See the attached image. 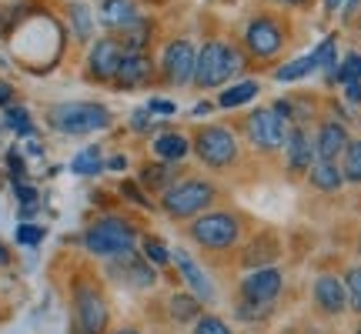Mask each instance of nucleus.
Masks as SVG:
<instances>
[{
    "label": "nucleus",
    "instance_id": "nucleus-1",
    "mask_svg": "<svg viewBox=\"0 0 361 334\" xmlns=\"http://www.w3.org/2000/svg\"><path fill=\"white\" fill-rule=\"evenodd\" d=\"M47 124L54 130H61V134H71V137H87V134H97V130L111 128V111L94 101L54 104L51 114H47Z\"/></svg>",
    "mask_w": 361,
    "mask_h": 334
},
{
    "label": "nucleus",
    "instance_id": "nucleus-2",
    "mask_svg": "<svg viewBox=\"0 0 361 334\" xmlns=\"http://www.w3.org/2000/svg\"><path fill=\"white\" fill-rule=\"evenodd\" d=\"M241 67H245V61L234 47L221 44V40H207L194 61V84L197 87H221L234 74H241Z\"/></svg>",
    "mask_w": 361,
    "mask_h": 334
},
{
    "label": "nucleus",
    "instance_id": "nucleus-3",
    "mask_svg": "<svg viewBox=\"0 0 361 334\" xmlns=\"http://www.w3.org/2000/svg\"><path fill=\"white\" fill-rule=\"evenodd\" d=\"M134 245H137V231L124 218H101L84 231V247L97 257L128 254V251H134Z\"/></svg>",
    "mask_w": 361,
    "mask_h": 334
},
{
    "label": "nucleus",
    "instance_id": "nucleus-4",
    "mask_svg": "<svg viewBox=\"0 0 361 334\" xmlns=\"http://www.w3.org/2000/svg\"><path fill=\"white\" fill-rule=\"evenodd\" d=\"M214 201V187L207 180H180L171 184L168 191L161 194V207L171 218H194V214H204V207Z\"/></svg>",
    "mask_w": 361,
    "mask_h": 334
},
{
    "label": "nucleus",
    "instance_id": "nucleus-5",
    "mask_svg": "<svg viewBox=\"0 0 361 334\" xmlns=\"http://www.w3.org/2000/svg\"><path fill=\"white\" fill-rule=\"evenodd\" d=\"M194 151H197V157H201L207 167L224 171L228 164L238 161V137H234V130L221 128V124H211V128L197 130V137H194Z\"/></svg>",
    "mask_w": 361,
    "mask_h": 334
},
{
    "label": "nucleus",
    "instance_id": "nucleus-6",
    "mask_svg": "<svg viewBox=\"0 0 361 334\" xmlns=\"http://www.w3.org/2000/svg\"><path fill=\"white\" fill-rule=\"evenodd\" d=\"M238 234H241L238 218L221 214V211H214V214H197V221L191 224V237L201 247H211V251H228V247L238 241Z\"/></svg>",
    "mask_w": 361,
    "mask_h": 334
},
{
    "label": "nucleus",
    "instance_id": "nucleus-7",
    "mask_svg": "<svg viewBox=\"0 0 361 334\" xmlns=\"http://www.w3.org/2000/svg\"><path fill=\"white\" fill-rule=\"evenodd\" d=\"M74 328H78V334L107 331V301L94 284H78L74 287Z\"/></svg>",
    "mask_w": 361,
    "mask_h": 334
},
{
    "label": "nucleus",
    "instance_id": "nucleus-8",
    "mask_svg": "<svg viewBox=\"0 0 361 334\" xmlns=\"http://www.w3.org/2000/svg\"><path fill=\"white\" fill-rule=\"evenodd\" d=\"M247 137L258 151H278L288 141V120L274 114V107H258L247 117Z\"/></svg>",
    "mask_w": 361,
    "mask_h": 334
},
{
    "label": "nucleus",
    "instance_id": "nucleus-9",
    "mask_svg": "<svg viewBox=\"0 0 361 334\" xmlns=\"http://www.w3.org/2000/svg\"><path fill=\"white\" fill-rule=\"evenodd\" d=\"M245 44L255 57H274L284 44V30L274 17H255L245 27Z\"/></svg>",
    "mask_w": 361,
    "mask_h": 334
},
{
    "label": "nucleus",
    "instance_id": "nucleus-10",
    "mask_svg": "<svg viewBox=\"0 0 361 334\" xmlns=\"http://www.w3.org/2000/svg\"><path fill=\"white\" fill-rule=\"evenodd\" d=\"M281 271L278 268H255L251 274H247L245 281H241V295H245L247 304H271L274 297L281 295Z\"/></svg>",
    "mask_w": 361,
    "mask_h": 334
},
{
    "label": "nucleus",
    "instance_id": "nucleus-11",
    "mask_svg": "<svg viewBox=\"0 0 361 334\" xmlns=\"http://www.w3.org/2000/svg\"><path fill=\"white\" fill-rule=\"evenodd\" d=\"M194 61H197V51H194L188 40H171L164 47V57H161V70L171 84H188L194 80Z\"/></svg>",
    "mask_w": 361,
    "mask_h": 334
},
{
    "label": "nucleus",
    "instance_id": "nucleus-12",
    "mask_svg": "<svg viewBox=\"0 0 361 334\" xmlns=\"http://www.w3.org/2000/svg\"><path fill=\"white\" fill-rule=\"evenodd\" d=\"M121 57H124V44H121V37H101L94 47H90V57H87L90 78L114 80L117 67H121Z\"/></svg>",
    "mask_w": 361,
    "mask_h": 334
},
{
    "label": "nucleus",
    "instance_id": "nucleus-13",
    "mask_svg": "<svg viewBox=\"0 0 361 334\" xmlns=\"http://www.w3.org/2000/svg\"><path fill=\"white\" fill-rule=\"evenodd\" d=\"M151 78V61L144 51H124L121 57V67L114 74V84L117 90H134V87H144Z\"/></svg>",
    "mask_w": 361,
    "mask_h": 334
},
{
    "label": "nucleus",
    "instance_id": "nucleus-14",
    "mask_svg": "<svg viewBox=\"0 0 361 334\" xmlns=\"http://www.w3.org/2000/svg\"><path fill=\"white\" fill-rule=\"evenodd\" d=\"M348 130L345 124H338V120H324L322 128H318V137H314V157L318 161H338V157L348 151Z\"/></svg>",
    "mask_w": 361,
    "mask_h": 334
},
{
    "label": "nucleus",
    "instance_id": "nucleus-15",
    "mask_svg": "<svg viewBox=\"0 0 361 334\" xmlns=\"http://www.w3.org/2000/svg\"><path fill=\"white\" fill-rule=\"evenodd\" d=\"M284 154H288V167L301 174L314 164V141L308 137L305 128H288V141H284Z\"/></svg>",
    "mask_w": 361,
    "mask_h": 334
},
{
    "label": "nucleus",
    "instance_id": "nucleus-16",
    "mask_svg": "<svg viewBox=\"0 0 361 334\" xmlns=\"http://www.w3.org/2000/svg\"><path fill=\"white\" fill-rule=\"evenodd\" d=\"M111 261H114L111 271H114L117 278H124L128 284H134V287H151V284H154V268H151L147 261H141L134 251L117 254V257H111Z\"/></svg>",
    "mask_w": 361,
    "mask_h": 334
},
{
    "label": "nucleus",
    "instance_id": "nucleus-17",
    "mask_svg": "<svg viewBox=\"0 0 361 334\" xmlns=\"http://www.w3.org/2000/svg\"><path fill=\"white\" fill-rule=\"evenodd\" d=\"M314 301H318V308L324 314H341L348 308V291H345V284L338 281L335 274H322L314 281Z\"/></svg>",
    "mask_w": 361,
    "mask_h": 334
},
{
    "label": "nucleus",
    "instance_id": "nucleus-18",
    "mask_svg": "<svg viewBox=\"0 0 361 334\" xmlns=\"http://www.w3.org/2000/svg\"><path fill=\"white\" fill-rule=\"evenodd\" d=\"M171 261L178 264V271L184 274V281L191 284V291L197 301H214V284H211V278H207L204 271L194 264V257L188 254V251H174L171 254Z\"/></svg>",
    "mask_w": 361,
    "mask_h": 334
},
{
    "label": "nucleus",
    "instance_id": "nucleus-19",
    "mask_svg": "<svg viewBox=\"0 0 361 334\" xmlns=\"http://www.w3.org/2000/svg\"><path fill=\"white\" fill-rule=\"evenodd\" d=\"M188 151H191V141L178 130H161L154 137V154L168 164H178L180 157H188Z\"/></svg>",
    "mask_w": 361,
    "mask_h": 334
},
{
    "label": "nucleus",
    "instance_id": "nucleus-20",
    "mask_svg": "<svg viewBox=\"0 0 361 334\" xmlns=\"http://www.w3.org/2000/svg\"><path fill=\"white\" fill-rule=\"evenodd\" d=\"M101 20L114 30H124L137 20V4L134 0H104L101 4Z\"/></svg>",
    "mask_w": 361,
    "mask_h": 334
},
{
    "label": "nucleus",
    "instance_id": "nucleus-21",
    "mask_svg": "<svg viewBox=\"0 0 361 334\" xmlns=\"http://www.w3.org/2000/svg\"><path fill=\"white\" fill-rule=\"evenodd\" d=\"M308 174H311V184L324 194H335L338 187L345 184V174H341V167H338L335 161H314V164L308 167Z\"/></svg>",
    "mask_w": 361,
    "mask_h": 334
},
{
    "label": "nucleus",
    "instance_id": "nucleus-22",
    "mask_svg": "<svg viewBox=\"0 0 361 334\" xmlns=\"http://www.w3.org/2000/svg\"><path fill=\"white\" fill-rule=\"evenodd\" d=\"M311 70H318V57H314V51L305 54V57H295V61H288L284 67H278V70H274V80H281V84H291V80L308 78Z\"/></svg>",
    "mask_w": 361,
    "mask_h": 334
},
{
    "label": "nucleus",
    "instance_id": "nucleus-23",
    "mask_svg": "<svg viewBox=\"0 0 361 334\" xmlns=\"http://www.w3.org/2000/svg\"><path fill=\"white\" fill-rule=\"evenodd\" d=\"M258 80H241V84H231V87H224L221 90V97H218V104L221 107H241V104H247V101H255L258 97Z\"/></svg>",
    "mask_w": 361,
    "mask_h": 334
},
{
    "label": "nucleus",
    "instance_id": "nucleus-24",
    "mask_svg": "<svg viewBox=\"0 0 361 334\" xmlns=\"http://www.w3.org/2000/svg\"><path fill=\"white\" fill-rule=\"evenodd\" d=\"M197 314H201V301L194 295H174L171 297V318L180 324L188 321H197Z\"/></svg>",
    "mask_w": 361,
    "mask_h": 334
},
{
    "label": "nucleus",
    "instance_id": "nucleus-25",
    "mask_svg": "<svg viewBox=\"0 0 361 334\" xmlns=\"http://www.w3.org/2000/svg\"><path fill=\"white\" fill-rule=\"evenodd\" d=\"M71 171H74V174H80V178H87V174H97V171H104L101 147L94 144V147H87V151H80V154L71 161Z\"/></svg>",
    "mask_w": 361,
    "mask_h": 334
},
{
    "label": "nucleus",
    "instance_id": "nucleus-26",
    "mask_svg": "<svg viewBox=\"0 0 361 334\" xmlns=\"http://www.w3.org/2000/svg\"><path fill=\"white\" fill-rule=\"evenodd\" d=\"M144 184H147V187H151V191H168L171 187V180H174V167L168 164V161H161V164H151L147 167V171H144Z\"/></svg>",
    "mask_w": 361,
    "mask_h": 334
},
{
    "label": "nucleus",
    "instance_id": "nucleus-27",
    "mask_svg": "<svg viewBox=\"0 0 361 334\" xmlns=\"http://www.w3.org/2000/svg\"><path fill=\"white\" fill-rule=\"evenodd\" d=\"M141 254H144V261L147 264H154V268H164L171 261V251H168V245L161 241V237H141Z\"/></svg>",
    "mask_w": 361,
    "mask_h": 334
},
{
    "label": "nucleus",
    "instance_id": "nucleus-28",
    "mask_svg": "<svg viewBox=\"0 0 361 334\" xmlns=\"http://www.w3.org/2000/svg\"><path fill=\"white\" fill-rule=\"evenodd\" d=\"M71 27H74L78 40H87L94 34V20H90V11L84 4H71Z\"/></svg>",
    "mask_w": 361,
    "mask_h": 334
},
{
    "label": "nucleus",
    "instance_id": "nucleus-29",
    "mask_svg": "<svg viewBox=\"0 0 361 334\" xmlns=\"http://www.w3.org/2000/svg\"><path fill=\"white\" fill-rule=\"evenodd\" d=\"M341 174H345V180H351V184H361V141H351L348 144Z\"/></svg>",
    "mask_w": 361,
    "mask_h": 334
},
{
    "label": "nucleus",
    "instance_id": "nucleus-30",
    "mask_svg": "<svg viewBox=\"0 0 361 334\" xmlns=\"http://www.w3.org/2000/svg\"><path fill=\"white\" fill-rule=\"evenodd\" d=\"M4 124L17 134H24L30 137L34 134V124H30V114H27V107H7V114H4Z\"/></svg>",
    "mask_w": 361,
    "mask_h": 334
},
{
    "label": "nucleus",
    "instance_id": "nucleus-31",
    "mask_svg": "<svg viewBox=\"0 0 361 334\" xmlns=\"http://www.w3.org/2000/svg\"><path fill=\"white\" fill-rule=\"evenodd\" d=\"M194 334H234L228 324L214 318V314H197V321H194Z\"/></svg>",
    "mask_w": 361,
    "mask_h": 334
},
{
    "label": "nucleus",
    "instance_id": "nucleus-32",
    "mask_svg": "<svg viewBox=\"0 0 361 334\" xmlns=\"http://www.w3.org/2000/svg\"><path fill=\"white\" fill-rule=\"evenodd\" d=\"M345 291H348V304L361 311V268H351L345 274Z\"/></svg>",
    "mask_w": 361,
    "mask_h": 334
},
{
    "label": "nucleus",
    "instance_id": "nucleus-33",
    "mask_svg": "<svg viewBox=\"0 0 361 334\" xmlns=\"http://www.w3.org/2000/svg\"><path fill=\"white\" fill-rule=\"evenodd\" d=\"M338 84H345V80H361V54H348V61L335 70Z\"/></svg>",
    "mask_w": 361,
    "mask_h": 334
},
{
    "label": "nucleus",
    "instance_id": "nucleus-34",
    "mask_svg": "<svg viewBox=\"0 0 361 334\" xmlns=\"http://www.w3.org/2000/svg\"><path fill=\"white\" fill-rule=\"evenodd\" d=\"M40 241H44V228H34V224H20V228H17V245L37 247Z\"/></svg>",
    "mask_w": 361,
    "mask_h": 334
},
{
    "label": "nucleus",
    "instance_id": "nucleus-35",
    "mask_svg": "<svg viewBox=\"0 0 361 334\" xmlns=\"http://www.w3.org/2000/svg\"><path fill=\"white\" fill-rule=\"evenodd\" d=\"M147 111L154 117H174L178 114V104L168 101V97H151V101H147Z\"/></svg>",
    "mask_w": 361,
    "mask_h": 334
},
{
    "label": "nucleus",
    "instance_id": "nucleus-36",
    "mask_svg": "<svg viewBox=\"0 0 361 334\" xmlns=\"http://www.w3.org/2000/svg\"><path fill=\"white\" fill-rule=\"evenodd\" d=\"M151 124H154V117H151L147 107H141V111H134V114H130V128L134 130H151Z\"/></svg>",
    "mask_w": 361,
    "mask_h": 334
},
{
    "label": "nucleus",
    "instance_id": "nucleus-37",
    "mask_svg": "<svg viewBox=\"0 0 361 334\" xmlns=\"http://www.w3.org/2000/svg\"><path fill=\"white\" fill-rule=\"evenodd\" d=\"M121 194L128 197V201H134V204H147V197L141 194V184H134V180H124V187H121Z\"/></svg>",
    "mask_w": 361,
    "mask_h": 334
},
{
    "label": "nucleus",
    "instance_id": "nucleus-38",
    "mask_svg": "<svg viewBox=\"0 0 361 334\" xmlns=\"http://www.w3.org/2000/svg\"><path fill=\"white\" fill-rule=\"evenodd\" d=\"M341 87H345V97L351 104H361V80H345Z\"/></svg>",
    "mask_w": 361,
    "mask_h": 334
},
{
    "label": "nucleus",
    "instance_id": "nucleus-39",
    "mask_svg": "<svg viewBox=\"0 0 361 334\" xmlns=\"http://www.w3.org/2000/svg\"><path fill=\"white\" fill-rule=\"evenodd\" d=\"M7 164H11L13 178H24V157L17 154V151H11V154H7Z\"/></svg>",
    "mask_w": 361,
    "mask_h": 334
},
{
    "label": "nucleus",
    "instance_id": "nucleus-40",
    "mask_svg": "<svg viewBox=\"0 0 361 334\" xmlns=\"http://www.w3.org/2000/svg\"><path fill=\"white\" fill-rule=\"evenodd\" d=\"M104 167H107V171H124V167H128V157L117 154V157H111V161H104Z\"/></svg>",
    "mask_w": 361,
    "mask_h": 334
},
{
    "label": "nucleus",
    "instance_id": "nucleus-41",
    "mask_svg": "<svg viewBox=\"0 0 361 334\" xmlns=\"http://www.w3.org/2000/svg\"><path fill=\"white\" fill-rule=\"evenodd\" d=\"M11 97H13L11 84H4V80H0V107H7V104H11Z\"/></svg>",
    "mask_w": 361,
    "mask_h": 334
},
{
    "label": "nucleus",
    "instance_id": "nucleus-42",
    "mask_svg": "<svg viewBox=\"0 0 361 334\" xmlns=\"http://www.w3.org/2000/svg\"><path fill=\"white\" fill-rule=\"evenodd\" d=\"M191 114H194V117H207V114H211V104H207V101H204V104H194Z\"/></svg>",
    "mask_w": 361,
    "mask_h": 334
},
{
    "label": "nucleus",
    "instance_id": "nucleus-43",
    "mask_svg": "<svg viewBox=\"0 0 361 334\" xmlns=\"http://www.w3.org/2000/svg\"><path fill=\"white\" fill-rule=\"evenodd\" d=\"M341 4H345V0H324V11H338Z\"/></svg>",
    "mask_w": 361,
    "mask_h": 334
},
{
    "label": "nucleus",
    "instance_id": "nucleus-44",
    "mask_svg": "<svg viewBox=\"0 0 361 334\" xmlns=\"http://www.w3.org/2000/svg\"><path fill=\"white\" fill-rule=\"evenodd\" d=\"M7 261H11V251H7V247H4V241H0V264H7Z\"/></svg>",
    "mask_w": 361,
    "mask_h": 334
},
{
    "label": "nucleus",
    "instance_id": "nucleus-45",
    "mask_svg": "<svg viewBox=\"0 0 361 334\" xmlns=\"http://www.w3.org/2000/svg\"><path fill=\"white\" fill-rule=\"evenodd\" d=\"M281 4H291V7H301V4H308V0H281Z\"/></svg>",
    "mask_w": 361,
    "mask_h": 334
},
{
    "label": "nucleus",
    "instance_id": "nucleus-46",
    "mask_svg": "<svg viewBox=\"0 0 361 334\" xmlns=\"http://www.w3.org/2000/svg\"><path fill=\"white\" fill-rule=\"evenodd\" d=\"M114 334H141V331H134V328H121V331H114Z\"/></svg>",
    "mask_w": 361,
    "mask_h": 334
},
{
    "label": "nucleus",
    "instance_id": "nucleus-47",
    "mask_svg": "<svg viewBox=\"0 0 361 334\" xmlns=\"http://www.w3.org/2000/svg\"><path fill=\"white\" fill-rule=\"evenodd\" d=\"M358 34H361V20H358Z\"/></svg>",
    "mask_w": 361,
    "mask_h": 334
},
{
    "label": "nucleus",
    "instance_id": "nucleus-48",
    "mask_svg": "<svg viewBox=\"0 0 361 334\" xmlns=\"http://www.w3.org/2000/svg\"><path fill=\"white\" fill-rule=\"evenodd\" d=\"M358 334H361V324H358Z\"/></svg>",
    "mask_w": 361,
    "mask_h": 334
}]
</instances>
